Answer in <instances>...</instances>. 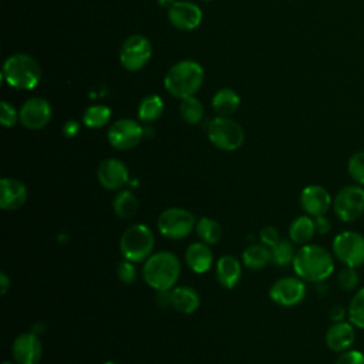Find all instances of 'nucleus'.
I'll list each match as a JSON object with an SVG mask.
<instances>
[{"label": "nucleus", "instance_id": "obj_1", "mask_svg": "<svg viewBox=\"0 0 364 364\" xmlns=\"http://www.w3.org/2000/svg\"><path fill=\"white\" fill-rule=\"evenodd\" d=\"M291 264L297 277L310 283L324 282L334 272L333 255L318 245H303Z\"/></svg>", "mask_w": 364, "mask_h": 364}, {"label": "nucleus", "instance_id": "obj_2", "mask_svg": "<svg viewBox=\"0 0 364 364\" xmlns=\"http://www.w3.org/2000/svg\"><path fill=\"white\" fill-rule=\"evenodd\" d=\"M181 274V262L178 256L168 250L152 253L144 263V282L156 291L171 290Z\"/></svg>", "mask_w": 364, "mask_h": 364}, {"label": "nucleus", "instance_id": "obj_3", "mask_svg": "<svg viewBox=\"0 0 364 364\" xmlns=\"http://www.w3.org/2000/svg\"><path fill=\"white\" fill-rule=\"evenodd\" d=\"M203 78L205 73L199 63L193 60H182L168 70L164 78V85L171 95L183 100L199 91Z\"/></svg>", "mask_w": 364, "mask_h": 364}, {"label": "nucleus", "instance_id": "obj_4", "mask_svg": "<svg viewBox=\"0 0 364 364\" xmlns=\"http://www.w3.org/2000/svg\"><path fill=\"white\" fill-rule=\"evenodd\" d=\"M4 81L17 90H33L41 80V68L38 63L28 54L10 55L1 70Z\"/></svg>", "mask_w": 364, "mask_h": 364}, {"label": "nucleus", "instance_id": "obj_5", "mask_svg": "<svg viewBox=\"0 0 364 364\" xmlns=\"http://www.w3.org/2000/svg\"><path fill=\"white\" fill-rule=\"evenodd\" d=\"M155 237L152 230L141 223L132 225L119 239V252L125 260L139 263L146 260L154 250Z\"/></svg>", "mask_w": 364, "mask_h": 364}, {"label": "nucleus", "instance_id": "obj_6", "mask_svg": "<svg viewBox=\"0 0 364 364\" xmlns=\"http://www.w3.org/2000/svg\"><path fill=\"white\" fill-rule=\"evenodd\" d=\"M209 141L222 151H236L245 141L243 128L232 118L218 115L208 124Z\"/></svg>", "mask_w": 364, "mask_h": 364}, {"label": "nucleus", "instance_id": "obj_7", "mask_svg": "<svg viewBox=\"0 0 364 364\" xmlns=\"http://www.w3.org/2000/svg\"><path fill=\"white\" fill-rule=\"evenodd\" d=\"M156 226L162 236L179 240L192 233L193 228L196 226V219L188 209L175 206L161 212Z\"/></svg>", "mask_w": 364, "mask_h": 364}, {"label": "nucleus", "instance_id": "obj_8", "mask_svg": "<svg viewBox=\"0 0 364 364\" xmlns=\"http://www.w3.org/2000/svg\"><path fill=\"white\" fill-rule=\"evenodd\" d=\"M333 209L341 222H354L364 213V188L358 183L343 186L333 199Z\"/></svg>", "mask_w": 364, "mask_h": 364}, {"label": "nucleus", "instance_id": "obj_9", "mask_svg": "<svg viewBox=\"0 0 364 364\" xmlns=\"http://www.w3.org/2000/svg\"><path fill=\"white\" fill-rule=\"evenodd\" d=\"M333 253L344 264L358 267L364 264V236L354 230H344L333 239Z\"/></svg>", "mask_w": 364, "mask_h": 364}, {"label": "nucleus", "instance_id": "obj_10", "mask_svg": "<svg viewBox=\"0 0 364 364\" xmlns=\"http://www.w3.org/2000/svg\"><path fill=\"white\" fill-rule=\"evenodd\" d=\"M152 55L151 41L142 34L129 36L119 50L121 65L128 71H138L144 68Z\"/></svg>", "mask_w": 364, "mask_h": 364}, {"label": "nucleus", "instance_id": "obj_11", "mask_svg": "<svg viewBox=\"0 0 364 364\" xmlns=\"http://www.w3.org/2000/svg\"><path fill=\"white\" fill-rule=\"evenodd\" d=\"M144 136V128L131 118H121L115 121L108 132L107 138L111 146L119 151H128L136 146Z\"/></svg>", "mask_w": 364, "mask_h": 364}, {"label": "nucleus", "instance_id": "obj_12", "mask_svg": "<svg viewBox=\"0 0 364 364\" xmlns=\"http://www.w3.org/2000/svg\"><path fill=\"white\" fill-rule=\"evenodd\" d=\"M306 296V284L300 277H280L269 290V297L279 306L291 307L299 304Z\"/></svg>", "mask_w": 364, "mask_h": 364}, {"label": "nucleus", "instance_id": "obj_13", "mask_svg": "<svg viewBox=\"0 0 364 364\" xmlns=\"http://www.w3.org/2000/svg\"><path fill=\"white\" fill-rule=\"evenodd\" d=\"M20 124L27 129H41L51 119V105L41 97L28 98L18 111Z\"/></svg>", "mask_w": 364, "mask_h": 364}, {"label": "nucleus", "instance_id": "obj_14", "mask_svg": "<svg viewBox=\"0 0 364 364\" xmlns=\"http://www.w3.org/2000/svg\"><path fill=\"white\" fill-rule=\"evenodd\" d=\"M97 179L107 191H118L129 181L127 165L117 158L104 159L97 169Z\"/></svg>", "mask_w": 364, "mask_h": 364}, {"label": "nucleus", "instance_id": "obj_15", "mask_svg": "<svg viewBox=\"0 0 364 364\" xmlns=\"http://www.w3.org/2000/svg\"><path fill=\"white\" fill-rule=\"evenodd\" d=\"M11 354L17 364H38L43 357V346L36 333H21L11 344Z\"/></svg>", "mask_w": 364, "mask_h": 364}, {"label": "nucleus", "instance_id": "obj_16", "mask_svg": "<svg viewBox=\"0 0 364 364\" xmlns=\"http://www.w3.org/2000/svg\"><path fill=\"white\" fill-rule=\"evenodd\" d=\"M168 20L173 27L183 31H191L200 24L202 10L198 4L188 0L175 1L168 9Z\"/></svg>", "mask_w": 364, "mask_h": 364}, {"label": "nucleus", "instance_id": "obj_17", "mask_svg": "<svg viewBox=\"0 0 364 364\" xmlns=\"http://www.w3.org/2000/svg\"><path fill=\"white\" fill-rule=\"evenodd\" d=\"M300 205L309 216L317 218L327 213L333 205V199L324 186L307 185L300 193Z\"/></svg>", "mask_w": 364, "mask_h": 364}, {"label": "nucleus", "instance_id": "obj_18", "mask_svg": "<svg viewBox=\"0 0 364 364\" xmlns=\"http://www.w3.org/2000/svg\"><path fill=\"white\" fill-rule=\"evenodd\" d=\"M324 341L331 351L344 353L355 341V327L350 321H336L327 328Z\"/></svg>", "mask_w": 364, "mask_h": 364}, {"label": "nucleus", "instance_id": "obj_19", "mask_svg": "<svg viewBox=\"0 0 364 364\" xmlns=\"http://www.w3.org/2000/svg\"><path fill=\"white\" fill-rule=\"evenodd\" d=\"M28 192L26 185L14 178L0 181V208L3 210H17L27 200Z\"/></svg>", "mask_w": 364, "mask_h": 364}, {"label": "nucleus", "instance_id": "obj_20", "mask_svg": "<svg viewBox=\"0 0 364 364\" xmlns=\"http://www.w3.org/2000/svg\"><path fill=\"white\" fill-rule=\"evenodd\" d=\"M185 262L186 266L198 274L208 272L213 264V253L208 243L195 242L191 243L185 250Z\"/></svg>", "mask_w": 364, "mask_h": 364}, {"label": "nucleus", "instance_id": "obj_21", "mask_svg": "<svg viewBox=\"0 0 364 364\" xmlns=\"http://www.w3.org/2000/svg\"><path fill=\"white\" fill-rule=\"evenodd\" d=\"M242 277V264L233 255H223L216 262V279L228 290L233 289Z\"/></svg>", "mask_w": 364, "mask_h": 364}, {"label": "nucleus", "instance_id": "obj_22", "mask_svg": "<svg viewBox=\"0 0 364 364\" xmlns=\"http://www.w3.org/2000/svg\"><path fill=\"white\" fill-rule=\"evenodd\" d=\"M171 304L175 310L183 314H192L199 309L200 297L191 286H178L171 291Z\"/></svg>", "mask_w": 364, "mask_h": 364}, {"label": "nucleus", "instance_id": "obj_23", "mask_svg": "<svg viewBox=\"0 0 364 364\" xmlns=\"http://www.w3.org/2000/svg\"><path fill=\"white\" fill-rule=\"evenodd\" d=\"M316 233L314 220L309 215L296 218L289 228V237L296 245H307Z\"/></svg>", "mask_w": 364, "mask_h": 364}, {"label": "nucleus", "instance_id": "obj_24", "mask_svg": "<svg viewBox=\"0 0 364 364\" xmlns=\"http://www.w3.org/2000/svg\"><path fill=\"white\" fill-rule=\"evenodd\" d=\"M239 105H240V97L232 88H222L212 98L213 111L223 117L232 115L239 108Z\"/></svg>", "mask_w": 364, "mask_h": 364}, {"label": "nucleus", "instance_id": "obj_25", "mask_svg": "<svg viewBox=\"0 0 364 364\" xmlns=\"http://www.w3.org/2000/svg\"><path fill=\"white\" fill-rule=\"evenodd\" d=\"M242 262L250 270H260L272 262L270 247L264 245H250L243 250Z\"/></svg>", "mask_w": 364, "mask_h": 364}, {"label": "nucleus", "instance_id": "obj_26", "mask_svg": "<svg viewBox=\"0 0 364 364\" xmlns=\"http://www.w3.org/2000/svg\"><path fill=\"white\" fill-rule=\"evenodd\" d=\"M114 213L121 219L132 218L138 210V199L129 191H121L115 195L112 200Z\"/></svg>", "mask_w": 364, "mask_h": 364}, {"label": "nucleus", "instance_id": "obj_27", "mask_svg": "<svg viewBox=\"0 0 364 364\" xmlns=\"http://www.w3.org/2000/svg\"><path fill=\"white\" fill-rule=\"evenodd\" d=\"M164 112V101L159 95H146L138 105V118L144 122L156 121Z\"/></svg>", "mask_w": 364, "mask_h": 364}, {"label": "nucleus", "instance_id": "obj_28", "mask_svg": "<svg viewBox=\"0 0 364 364\" xmlns=\"http://www.w3.org/2000/svg\"><path fill=\"white\" fill-rule=\"evenodd\" d=\"M195 230H196L198 236L202 239V242H205L208 245H215L222 237V226L219 225L218 220H215L212 218L205 216V218H200L199 220H196Z\"/></svg>", "mask_w": 364, "mask_h": 364}, {"label": "nucleus", "instance_id": "obj_29", "mask_svg": "<svg viewBox=\"0 0 364 364\" xmlns=\"http://www.w3.org/2000/svg\"><path fill=\"white\" fill-rule=\"evenodd\" d=\"M111 119V109L107 105H91L82 114V124L88 128H102Z\"/></svg>", "mask_w": 364, "mask_h": 364}, {"label": "nucleus", "instance_id": "obj_30", "mask_svg": "<svg viewBox=\"0 0 364 364\" xmlns=\"http://www.w3.org/2000/svg\"><path fill=\"white\" fill-rule=\"evenodd\" d=\"M179 112L185 122L195 125L199 124L203 118V105L195 95L186 97L179 105Z\"/></svg>", "mask_w": 364, "mask_h": 364}, {"label": "nucleus", "instance_id": "obj_31", "mask_svg": "<svg viewBox=\"0 0 364 364\" xmlns=\"http://www.w3.org/2000/svg\"><path fill=\"white\" fill-rule=\"evenodd\" d=\"M347 317L354 327L364 330V287L354 293L347 307Z\"/></svg>", "mask_w": 364, "mask_h": 364}, {"label": "nucleus", "instance_id": "obj_32", "mask_svg": "<svg viewBox=\"0 0 364 364\" xmlns=\"http://www.w3.org/2000/svg\"><path fill=\"white\" fill-rule=\"evenodd\" d=\"M272 253V262L277 266H286L289 263H293L296 250L291 240H279L273 247H270Z\"/></svg>", "mask_w": 364, "mask_h": 364}, {"label": "nucleus", "instance_id": "obj_33", "mask_svg": "<svg viewBox=\"0 0 364 364\" xmlns=\"http://www.w3.org/2000/svg\"><path fill=\"white\" fill-rule=\"evenodd\" d=\"M347 171L355 183L364 186V151L354 152L350 156L347 164Z\"/></svg>", "mask_w": 364, "mask_h": 364}, {"label": "nucleus", "instance_id": "obj_34", "mask_svg": "<svg viewBox=\"0 0 364 364\" xmlns=\"http://www.w3.org/2000/svg\"><path fill=\"white\" fill-rule=\"evenodd\" d=\"M360 283V274L355 270V267L346 266L343 267L337 274V286L344 291L355 290V287Z\"/></svg>", "mask_w": 364, "mask_h": 364}, {"label": "nucleus", "instance_id": "obj_35", "mask_svg": "<svg viewBox=\"0 0 364 364\" xmlns=\"http://www.w3.org/2000/svg\"><path fill=\"white\" fill-rule=\"evenodd\" d=\"M17 121H20L18 118V112L16 111V108L9 104L7 101H1L0 104V122L3 127L10 128L14 127L17 124Z\"/></svg>", "mask_w": 364, "mask_h": 364}, {"label": "nucleus", "instance_id": "obj_36", "mask_svg": "<svg viewBox=\"0 0 364 364\" xmlns=\"http://www.w3.org/2000/svg\"><path fill=\"white\" fill-rule=\"evenodd\" d=\"M117 276H118L119 282H122L125 284L134 283L136 279V269H135L134 263L129 260H125V259L122 262H119L117 266Z\"/></svg>", "mask_w": 364, "mask_h": 364}, {"label": "nucleus", "instance_id": "obj_37", "mask_svg": "<svg viewBox=\"0 0 364 364\" xmlns=\"http://www.w3.org/2000/svg\"><path fill=\"white\" fill-rule=\"evenodd\" d=\"M334 364H364V354L358 350H347L338 355Z\"/></svg>", "mask_w": 364, "mask_h": 364}, {"label": "nucleus", "instance_id": "obj_38", "mask_svg": "<svg viewBox=\"0 0 364 364\" xmlns=\"http://www.w3.org/2000/svg\"><path fill=\"white\" fill-rule=\"evenodd\" d=\"M260 240L264 246L267 247H273L279 240H280V236H279V230L273 226H266L260 230Z\"/></svg>", "mask_w": 364, "mask_h": 364}, {"label": "nucleus", "instance_id": "obj_39", "mask_svg": "<svg viewBox=\"0 0 364 364\" xmlns=\"http://www.w3.org/2000/svg\"><path fill=\"white\" fill-rule=\"evenodd\" d=\"M314 226H316V233H318V235H326L331 230V223L326 218V215L314 218Z\"/></svg>", "mask_w": 364, "mask_h": 364}, {"label": "nucleus", "instance_id": "obj_40", "mask_svg": "<svg viewBox=\"0 0 364 364\" xmlns=\"http://www.w3.org/2000/svg\"><path fill=\"white\" fill-rule=\"evenodd\" d=\"M80 131V124L74 119H70L67 121L64 125H63V134L67 136V138H73L78 134Z\"/></svg>", "mask_w": 364, "mask_h": 364}, {"label": "nucleus", "instance_id": "obj_41", "mask_svg": "<svg viewBox=\"0 0 364 364\" xmlns=\"http://www.w3.org/2000/svg\"><path fill=\"white\" fill-rule=\"evenodd\" d=\"M346 314H347V310L343 307V306H340V304H336V306H333L331 309H330V318L333 320V323H336V321H343L344 320V317H346Z\"/></svg>", "mask_w": 364, "mask_h": 364}, {"label": "nucleus", "instance_id": "obj_42", "mask_svg": "<svg viewBox=\"0 0 364 364\" xmlns=\"http://www.w3.org/2000/svg\"><path fill=\"white\" fill-rule=\"evenodd\" d=\"M156 304L159 307H168V306H172L171 304V293L169 290H164V291H156Z\"/></svg>", "mask_w": 364, "mask_h": 364}, {"label": "nucleus", "instance_id": "obj_43", "mask_svg": "<svg viewBox=\"0 0 364 364\" xmlns=\"http://www.w3.org/2000/svg\"><path fill=\"white\" fill-rule=\"evenodd\" d=\"M9 287H10V279L4 272H1L0 273V291H1V294H6Z\"/></svg>", "mask_w": 364, "mask_h": 364}, {"label": "nucleus", "instance_id": "obj_44", "mask_svg": "<svg viewBox=\"0 0 364 364\" xmlns=\"http://www.w3.org/2000/svg\"><path fill=\"white\" fill-rule=\"evenodd\" d=\"M156 1H158V4H159V6H162V7H168V9H169V7H171L176 0H156Z\"/></svg>", "mask_w": 364, "mask_h": 364}, {"label": "nucleus", "instance_id": "obj_45", "mask_svg": "<svg viewBox=\"0 0 364 364\" xmlns=\"http://www.w3.org/2000/svg\"><path fill=\"white\" fill-rule=\"evenodd\" d=\"M3 364H17V363H16V361H14V363H11V361H4Z\"/></svg>", "mask_w": 364, "mask_h": 364}, {"label": "nucleus", "instance_id": "obj_46", "mask_svg": "<svg viewBox=\"0 0 364 364\" xmlns=\"http://www.w3.org/2000/svg\"><path fill=\"white\" fill-rule=\"evenodd\" d=\"M104 364H118V363H115V361H107V363H104Z\"/></svg>", "mask_w": 364, "mask_h": 364}, {"label": "nucleus", "instance_id": "obj_47", "mask_svg": "<svg viewBox=\"0 0 364 364\" xmlns=\"http://www.w3.org/2000/svg\"><path fill=\"white\" fill-rule=\"evenodd\" d=\"M205 1H210V0H205Z\"/></svg>", "mask_w": 364, "mask_h": 364}]
</instances>
